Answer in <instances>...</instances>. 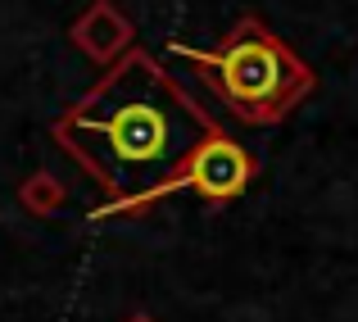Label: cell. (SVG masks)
I'll return each instance as SVG.
<instances>
[{
  "label": "cell",
  "instance_id": "3",
  "mask_svg": "<svg viewBox=\"0 0 358 322\" xmlns=\"http://www.w3.org/2000/svg\"><path fill=\"white\" fill-rule=\"evenodd\" d=\"M186 182H191L200 195H209V200H231V195H241L245 182H250V155H245L236 141L213 136L209 146L195 155Z\"/></svg>",
  "mask_w": 358,
  "mask_h": 322
},
{
  "label": "cell",
  "instance_id": "1",
  "mask_svg": "<svg viewBox=\"0 0 358 322\" xmlns=\"http://www.w3.org/2000/svg\"><path fill=\"white\" fill-rule=\"evenodd\" d=\"M59 141L118 204H131L186 182L213 127L164 69L131 55L59 122Z\"/></svg>",
  "mask_w": 358,
  "mask_h": 322
},
{
  "label": "cell",
  "instance_id": "2",
  "mask_svg": "<svg viewBox=\"0 0 358 322\" xmlns=\"http://www.w3.org/2000/svg\"><path fill=\"white\" fill-rule=\"evenodd\" d=\"M186 59L200 64V69H209V82L218 87V96L236 113H250V118L277 113L299 87H304V69L290 64L286 55H281L263 32H254V27H245L222 55L186 50Z\"/></svg>",
  "mask_w": 358,
  "mask_h": 322
}]
</instances>
